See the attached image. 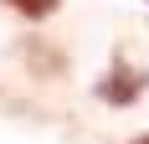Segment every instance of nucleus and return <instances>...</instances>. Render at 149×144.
Instances as JSON below:
<instances>
[{
  "label": "nucleus",
  "instance_id": "1",
  "mask_svg": "<svg viewBox=\"0 0 149 144\" xmlns=\"http://www.w3.org/2000/svg\"><path fill=\"white\" fill-rule=\"evenodd\" d=\"M139 93H144V77H139V72H129L123 62L108 72L103 82H98V98H103V103H118V108H129Z\"/></svg>",
  "mask_w": 149,
  "mask_h": 144
},
{
  "label": "nucleus",
  "instance_id": "2",
  "mask_svg": "<svg viewBox=\"0 0 149 144\" xmlns=\"http://www.w3.org/2000/svg\"><path fill=\"white\" fill-rule=\"evenodd\" d=\"M5 5H10V10H21V15H31V21H46L62 0H5Z\"/></svg>",
  "mask_w": 149,
  "mask_h": 144
},
{
  "label": "nucleus",
  "instance_id": "3",
  "mask_svg": "<svg viewBox=\"0 0 149 144\" xmlns=\"http://www.w3.org/2000/svg\"><path fill=\"white\" fill-rule=\"evenodd\" d=\"M134 144H149V134H139V139H134Z\"/></svg>",
  "mask_w": 149,
  "mask_h": 144
}]
</instances>
